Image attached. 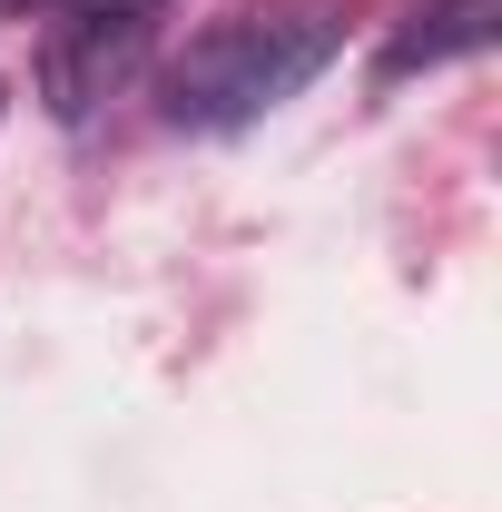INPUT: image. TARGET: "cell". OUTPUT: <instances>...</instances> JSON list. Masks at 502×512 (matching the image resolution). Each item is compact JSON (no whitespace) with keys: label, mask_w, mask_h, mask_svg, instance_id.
Wrapping results in <instances>:
<instances>
[{"label":"cell","mask_w":502,"mask_h":512,"mask_svg":"<svg viewBox=\"0 0 502 512\" xmlns=\"http://www.w3.org/2000/svg\"><path fill=\"white\" fill-rule=\"evenodd\" d=\"M345 50V20L325 0H256L237 20H217L188 60L168 69V128L197 138H237L266 109H286L296 89H315Z\"/></svg>","instance_id":"cell-1"},{"label":"cell","mask_w":502,"mask_h":512,"mask_svg":"<svg viewBox=\"0 0 502 512\" xmlns=\"http://www.w3.org/2000/svg\"><path fill=\"white\" fill-rule=\"evenodd\" d=\"M148 60V20L138 10H60L50 20V40H40V99H50V119H89L99 99H119L128 79Z\"/></svg>","instance_id":"cell-2"},{"label":"cell","mask_w":502,"mask_h":512,"mask_svg":"<svg viewBox=\"0 0 502 512\" xmlns=\"http://www.w3.org/2000/svg\"><path fill=\"white\" fill-rule=\"evenodd\" d=\"M493 10L502 0H434V10H414L394 40H384L375 79L394 89V79H414V69H443V60H473L483 40H493Z\"/></svg>","instance_id":"cell-3"},{"label":"cell","mask_w":502,"mask_h":512,"mask_svg":"<svg viewBox=\"0 0 502 512\" xmlns=\"http://www.w3.org/2000/svg\"><path fill=\"white\" fill-rule=\"evenodd\" d=\"M69 10H138V20H148V10H168V0H69Z\"/></svg>","instance_id":"cell-4"}]
</instances>
